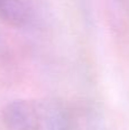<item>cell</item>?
Here are the masks:
<instances>
[{
	"label": "cell",
	"instance_id": "cell-1",
	"mask_svg": "<svg viewBox=\"0 0 129 130\" xmlns=\"http://www.w3.org/2000/svg\"><path fill=\"white\" fill-rule=\"evenodd\" d=\"M7 130H104L100 111L86 102L18 99L2 111Z\"/></svg>",
	"mask_w": 129,
	"mask_h": 130
},
{
	"label": "cell",
	"instance_id": "cell-2",
	"mask_svg": "<svg viewBox=\"0 0 129 130\" xmlns=\"http://www.w3.org/2000/svg\"><path fill=\"white\" fill-rule=\"evenodd\" d=\"M34 11L29 0H0V18L15 27H25L33 22Z\"/></svg>",
	"mask_w": 129,
	"mask_h": 130
}]
</instances>
